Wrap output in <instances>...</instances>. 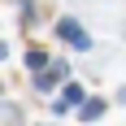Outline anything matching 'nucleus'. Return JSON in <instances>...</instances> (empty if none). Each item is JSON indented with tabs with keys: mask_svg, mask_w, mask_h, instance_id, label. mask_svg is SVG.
I'll list each match as a JSON object with an SVG mask.
<instances>
[{
	"mask_svg": "<svg viewBox=\"0 0 126 126\" xmlns=\"http://www.w3.org/2000/svg\"><path fill=\"white\" fill-rule=\"evenodd\" d=\"M57 35H61L70 48H78V52H87V48H91V35L74 22V17H61V22H57Z\"/></svg>",
	"mask_w": 126,
	"mask_h": 126,
	"instance_id": "nucleus-1",
	"label": "nucleus"
},
{
	"mask_svg": "<svg viewBox=\"0 0 126 126\" xmlns=\"http://www.w3.org/2000/svg\"><path fill=\"white\" fill-rule=\"evenodd\" d=\"M83 100H87L83 83H65L61 96H57V104H52V113H70V109H74V104H83Z\"/></svg>",
	"mask_w": 126,
	"mask_h": 126,
	"instance_id": "nucleus-3",
	"label": "nucleus"
},
{
	"mask_svg": "<svg viewBox=\"0 0 126 126\" xmlns=\"http://www.w3.org/2000/svg\"><path fill=\"white\" fill-rule=\"evenodd\" d=\"M65 78H70V65H65V61H48V65L35 74V87H39V91H52L57 83H65Z\"/></svg>",
	"mask_w": 126,
	"mask_h": 126,
	"instance_id": "nucleus-2",
	"label": "nucleus"
},
{
	"mask_svg": "<svg viewBox=\"0 0 126 126\" xmlns=\"http://www.w3.org/2000/svg\"><path fill=\"white\" fill-rule=\"evenodd\" d=\"M104 109H109L104 100H83V109H78V117H83V122H96V117H100Z\"/></svg>",
	"mask_w": 126,
	"mask_h": 126,
	"instance_id": "nucleus-4",
	"label": "nucleus"
},
{
	"mask_svg": "<svg viewBox=\"0 0 126 126\" xmlns=\"http://www.w3.org/2000/svg\"><path fill=\"white\" fill-rule=\"evenodd\" d=\"M117 100H122V104H126V87H122V91H117Z\"/></svg>",
	"mask_w": 126,
	"mask_h": 126,
	"instance_id": "nucleus-7",
	"label": "nucleus"
},
{
	"mask_svg": "<svg viewBox=\"0 0 126 126\" xmlns=\"http://www.w3.org/2000/svg\"><path fill=\"white\" fill-rule=\"evenodd\" d=\"M26 65H31V70H44V65H48V52H44V48H31V52H26Z\"/></svg>",
	"mask_w": 126,
	"mask_h": 126,
	"instance_id": "nucleus-5",
	"label": "nucleus"
},
{
	"mask_svg": "<svg viewBox=\"0 0 126 126\" xmlns=\"http://www.w3.org/2000/svg\"><path fill=\"white\" fill-rule=\"evenodd\" d=\"M4 57H9V48H4V44H0V61H4Z\"/></svg>",
	"mask_w": 126,
	"mask_h": 126,
	"instance_id": "nucleus-6",
	"label": "nucleus"
}]
</instances>
